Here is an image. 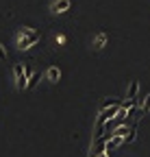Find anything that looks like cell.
<instances>
[{
    "label": "cell",
    "mask_w": 150,
    "mask_h": 157,
    "mask_svg": "<svg viewBox=\"0 0 150 157\" xmlns=\"http://www.w3.org/2000/svg\"><path fill=\"white\" fill-rule=\"evenodd\" d=\"M107 33H98L96 35V39H93V48H96V50H100V48H104V44H107Z\"/></svg>",
    "instance_id": "obj_6"
},
{
    "label": "cell",
    "mask_w": 150,
    "mask_h": 157,
    "mask_svg": "<svg viewBox=\"0 0 150 157\" xmlns=\"http://www.w3.org/2000/svg\"><path fill=\"white\" fill-rule=\"evenodd\" d=\"M28 33H33V29H28V26H24V29H20V35H28Z\"/></svg>",
    "instance_id": "obj_15"
},
{
    "label": "cell",
    "mask_w": 150,
    "mask_h": 157,
    "mask_svg": "<svg viewBox=\"0 0 150 157\" xmlns=\"http://www.w3.org/2000/svg\"><path fill=\"white\" fill-rule=\"evenodd\" d=\"M122 101L120 98H104L102 101V105H100V109H104V107H111V105H120Z\"/></svg>",
    "instance_id": "obj_9"
},
{
    "label": "cell",
    "mask_w": 150,
    "mask_h": 157,
    "mask_svg": "<svg viewBox=\"0 0 150 157\" xmlns=\"http://www.w3.org/2000/svg\"><path fill=\"white\" fill-rule=\"evenodd\" d=\"M37 81H39V72H35L31 78H28V83H26V90H31V87H35L37 85Z\"/></svg>",
    "instance_id": "obj_10"
},
{
    "label": "cell",
    "mask_w": 150,
    "mask_h": 157,
    "mask_svg": "<svg viewBox=\"0 0 150 157\" xmlns=\"http://www.w3.org/2000/svg\"><path fill=\"white\" fill-rule=\"evenodd\" d=\"M46 76H48V81H52V83H57L59 78H61V72H59V68H48V72H46Z\"/></svg>",
    "instance_id": "obj_7"
},
{
    "label": "cell",
    "mask_w": 150,
    "mask_h": 157,
    "mask_svg": "<svg viewBox=\"0 0 150 157\" xmlns=\"http://www.w3.org/2000/svg\"><path fill=\"white\" fill-rule=\"evenodd\" d=\"M70 7H72L70 0H57V2L52 5V11H54V13H65Z\"/></svg>",
    "instance_id": "obj_5"
},
{
    "label": "cell",
    "mask_w": 150,
    "mask_h": 157,
    "mask_svg": "<svg viewBox=\"0 0 150 157\" xmlns=\"http://www.w3.org/2000/svg\"><path fill=\"white\" fill-rule=\"evenodd\" d=\"M0 61H7V50H5L2 44H0Z\"/></svg>",
    "instance_id": "obj_14"
},
{
    "label": "cell",
    "mask_w": 150,
    "mask_h": 157,
    "mask_svg": "<svg viewBox=\"0 0 150 157\" xmlns=\"http://www.w3.org/2000/svg\"><path fill=\"white\" fill-rule=\"evenodd\" d=\"M137 92H139V83L133 81V83H130V87H128V98H130V101H135V98H137Z\"/></svg>",
    "instance_id": "obj_8"
},
{
    "label": "cell",
    "mask_w": 150,
    "mask_h": 157,
    "mask_svg": "<svg viewBox=\"0 0 150 157\" xmlns=\"http://www.w3.org/2000/svg\"><path fill=\"white\" fill-rule=\"evenodd\" d=\"M24 74H26L28 78L35 74V70H33V63H31V61H28V63H24Z\"/></svg>",
    "instance_id": "obj_12"
},
{
    "label": "cell",
    "mask_w": 150,
    "mask_h": 157,
    "mask_svg": "<svg viewBox=\"0 0 150 157\" xmlns=\"http://www.w3.org/2000/svg\"><path fill=\"white\" fill-rule=\"evenodd\" d=\"M122 105V103H120ZM120 105H111V107H104V109H100V120H115V116H118V111H120Z\"/></svg>",
    "instance_id": "obj_3"
},
{
    "label": "cell",
    "mask_w": 150,
    "mask_h": 157,
    "mask_svg": "<svg viewBox=\"0 0 150 157\" xmlns=\"http://www.w3.org/2000/svg\"><path fill=\"white\" fill-rule=\"evenodd\" d=\"M124 144V137L122 135H115V133H111V137L107 140V155H111L118 146H122Z\"/></svg>",
    "instance_id": "obj_4"
},
{
    "label": "cell",
    "mask_w": 150,
    "mask_h": 157,
    "mask_svg": "<svg viewBox=\"0 0 150 157\" xmlns=\"http://www.w3.org/2000/svg\"><path fill=\"white\" fill-rule=\"evenodd\" d=\"M148 111H150V94H148V96H146V103H144V105H141V113H144V116H146V113H148Z\"/></svg>",
    "instance_id": "obj_13"
},
{
    "label": "cell",
    "mask_w": 150,
    "mask_h": 157,
    "mask_svg": "<svg viewBox=\"0 0 150 157\" xmlns=\"http://www.w3.org/2000/svg\"><path fill=\"white\" fill-rule=\"evenodd\" d=\"M135 135H137V127H133L128 133H126V137H124V142H133L135 140Z\"/></svg>",
    "instance_id": "obj_11"
},
{
    "label": "cell",
    "mask_w": 150,
    "mask_h": 157,
    "mask_svg": "<svg viewBox=\"0 0 150 157\" xmlns=\"http://www.w3.org/2000/svg\"><path fill=\"white\" fill-rule=\"evenodd\" d=\"M13 76H15V83H17V90H26V83H28V76L24 74V66H22V63H15V68H13Z\"/></svg>",
    "instance_id": "obj_2"
},
{
    "label": "cell",
    "mask_w": 150,
    "mask_h": 157,
    "mask_svg": "<svg viewBox=\"0 0 150 157\" xmlns=\"http://www.w3.org/2000/svg\"><path fill=\"white\" fill-rule=\"evenodd\" d=\"M37 42H39V33L33 31V33H28V35H20V39H17V46H20L22 50H26V48L35 46Z\"/></svg>",
    "instance_id": "obj_1"
}]
</instances>
